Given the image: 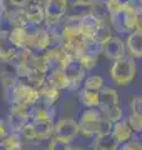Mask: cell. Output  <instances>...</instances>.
<instances>
[{"mask_svg": "<svg viewBox=\"0 0 142 150\" xmlns=\"http://www.w3.org/2000/svg\"><path fill=\"white\" fill-rule=\"evenodd\" d=\"M53 137L71 145L79 137V123L70 118H60L54 121Z\"/></svg>", "mask_w": 142, "mask_h": 150, "instance_id": "cell-5", "label": "cell"}, {"mask_svg": "<svg viewBox=\"0 0 142 150\" xmlns=\"http://www.w3.org/2000/svg\"><path fill=\"white\" fill-rule=\"evenodd\" d=\"M112 35V26L110 21H101L100 29L97 30L96 35H95V39L97 41H100L101 44H103L105 41H107L108 39H111Z\"/></svg>", "mask_w": 142, "mask_h": 150, "instance_id": "cell-29", "label": "cell"}, {"mask_svg": "<svg viewBox=\"0 0 142 150\" xmlns=\"http://www.w3.org/2000/svg\"><path fill=\"white\" fill-rule=\"evenodd\" d=\"M137 21H138V16L126 11H122L117 16L110 19V23L113 30L118 33V34H127V35L136 31Z\"/></svg>", "mask_w": 142, "mask_h": 150, "instance_id": "cell-7", "label": "cell"}, {"mask_svg": "<svg viewBox=\"0 0 142 150\" xmlns=\"http://www.w3.org/2000/svg\"><path fill=\"white\" fill-rule=\"evenodd\" d=\"M19 83V79L15 74H11V73H5L3 74L1 76V85L4 88V90L6 93H10L14 88L16 86V84Z\"/></svg>", "mask_w": 142, "mask_h": 150, "instance_id": "cell-31", "label": "cell"}, {"mask_svg": "<svg viewBox=\"0 0 142 150\" xmlns=\"http://www.w3.org/2000/svg\"><path fill=\"white\" fill-rule=\"evenodd\" d=\"M101 21L92 15L91 13L81 15V28H82V35L86 38H95L97 30L100 29Z\"/></svg>", "mask_w": 142, "mask_h": 150, "instance_id": "cell-18", "label": "cell"}, {"mask_svg": "<svg viewBox=\"0 0 142 150\" xmlns=\"http://www.w3.org/2000/svg\"><path fill=\"white\" fill-rule=\"evenodd\" d=\"M90 13L96 16L100 21H110V14L107 10L106 0H96L91 5Z\"/></svg>", "mask_w": 142, "mask_h": 150, "instance_id": "cell-26", "label": "cell"}, {"mask_svg": "<svg viewBox=\"0 0 142 150\" xmlns=\"http://www.w3.org/2000/svg\"><path fill=\"white\" fill-rule=\"evenodd\" d=\"M47 83L59 90H66L70 88V80L63 69H54L47 74Z\"/></svg>", "mask_w": 142, "mask_h": 150, "instance_id": "cell-21", "label": "cell"}, {"mask_svg": "<svg viewBox=\"0 0 142 150\" xmlns=\"http://www.w3.org/2000/svg\"><path fill=\"white\" fill-rule=\"evenodd\" d=\"M97 60H98V55L84 53L76 62L79 63V65L85 70V71H90V70H92L97 65Z\"/></svg>", "mask_w": 142, "mask_h": 150, "instance_id": "cell-28", "label": "cell"}, {"mask_svg": "<svg viewBox=\"0 0 142 150\" xmlns=\"http://www.w3.org/2000/svg\"><path fill=\"white\" fill-rule=\"evenodd\" d=\"M130 111L136 114H142V95L134 96L130 100Z\"/></svg>", "mask_w": 142, "mask_h": 150, "instance_id": "cell-35", "label": "cell"}, {"mask_svg": "<svg viewBox=\"0 0 142 150\" xmlns=\"http://www.w3.org/2000/svg\"><path fill=\"white\" fill-rule=\"evenodd\" d=\"M1 150H22V139L19 133H11L0 142Z\"/></svg>", "mask_w": 142, "mask_h": 150, "instance_id": "cell-23", "label": "cell"}, {"mask_svg": "<svg viewBox=\"0 0 142 150\" xmlns=\"http://www.w3.org/2000/svg\"><path fill=\"white\" fill-rule=\"evenodd\" d=\"M39 91H40V101L39 103H41V105L45 108H54V104L59 100L60 93H61L59 89L50 85L47 81Z\"/></svg>", "mask_w": 142, "mask_h": 150, "instance_id": "cell-16", "label": "cell"}, {"mask_svg": "<svg viewBox=\"0 0 142 150\" xmlns=\"http://www.w3.org/2000/svg\"><path fill=\"white\" fill-rule=\"evenodd\" d=\"M8 24L10 28H27L29 29V21L25 13V8H14L9 10L8 14Z\"/></svg>", "mask_w": 142, "mask_h": 150, "instance_id": "cell-19", "label": "cell"}, {"mask_svg": "<svg viewBox=\"0 0 142 150\" xmlns=\"http://www.w3.org/2000/svg\"><path fill=\"white\" fill-rule=\"evenodd\" d=\"M27 38H29L27 28H10L8 34V41L15 49L21 50L24 48H27Z\"/></svg>", "mask_w": 142, "mask_h": 150, "instance_id": "cell-13", "label": "cell"}, {"mask_svg": "<svg viewBox=\"0 0 142 150\" xmlns=\"http://www.w3.org/2000/svg\"><path fill=\"white\" fill-rule=\"evenodd\" d=\"M117 150H142V139L138 135H135L131 140L127 143L121 144L117 148Z\"/></svg>", "mask_w": 142, "mask_h": 150, "instance_id": "cell-33", "label": "cell"}, {"mask_svg": "<svg viewBox=\"0 0 142 150\" xmlns=\"http://www.w3.org/2000/svg\"><path fill=\"white\" fill-rule=\"evenodd\" d=\"M65 74L67 75L69 80H70V88L69 90H80L81 89V85L84 84L85 80V75H86V71L80 67L77 62H72L65 70Z\"/></svg>", "mask_w": 142, "mask_h": 150, "instance_id": "cell-10", "label": "cell"}, {"mask_svg": "<svg viewBox=\"0 0 142 150\" xmlns=\"http://www.w3.org/2000/svg\"><path fill=\"white\" fill-rule=\"evenodd\" d=\"M25 13L27 16V21L29 25L32 28H41V25L45 23V9L32 5V4H27L25 6Z\"/></svg>", "mask_w": 142, "mask_h": 150, "instance_id": "cell-17", "label": "cell"}, {"mask_svg": "<svg viewBox=\"0 0 142 150\" xmlns=\"http://www.w3.org/2000/svg\"><path fill=\"white\" fill-rule=\"evenodd\" d=\"M108 74H110V79L113 85L121 88L131 85L137 74L135 59H132L131 56H125L120 60L113 62L108 70Z\"/></svg>", "mask_w": 142, "mask_h": 150, "instance_id": "cell-1", "label": "cell"}, {"mask_svg": "<svg viewBox=\"0 0 142 150\" xmlns=\"http://www.w3.org/2000/svg\"><path fill=\"white\" fill-rule=\"evenodd\" d=\"M30 0H9V3L11 4L14 8H25L29 4Z\"/></svg>", "mask_w": 142, "mask_h": 150, "instance_id": "cell-38", "label": "cell"}, {"mask_svg": "<svg viewBox=\"0 0 142 150\" xmlns=\"http://www.w3.org/2000/svg\"><path fill=\"white\" fill-rule=\"evenodd\" d=\"M46 81H47V74L44 71H39V70H34V69H32V71L30 73L29 76L25 80H22V83L36 89V90H40L46 84Z\"/></svg>", "mask_w": 142, "mask_h": 150, "instance_id": "cell-24", "label": "cell"}, {"mask_svg": "<svg viewBox=\"0 0 142 150\" xmlns=\"http://www.w3.org/2000/svg\"><path fill=\"white\" fill-rule=\"evenodd\" d=\"M66 9H67V6H66V4L63 0H50V3L45 8L46 19H45L44 24L63 20L65 13H66Z\"/></svg>", "mask_w": 142, "mask_h": 150, "instance_id": "cell-12", "label": "cell"}, {"mask_svg": "<svg viewBox=\"0 0 142 150\" xmlns=\"http://www.w3.org/2000/svg\"><path fill=\"white\" fill-rule=\"evenodd\" d=\"M8 14H9V9L5 0H0V21L8 20Z\"/></svg>", "mask_w": 142, "mask_h": 150, "instance_id": "cell-37", "label": "cell"}, {"mask_svg": "<svg viewBox=\"0 0 142 150\" xmlns=\"http://www.w3.org/2000/svg\"><path fill=\"white\" fill-rule=\"evenodd\" d=\"M8 101H16L26 106H35L40 101V91L19 80L16 86L9 93Z\"/></svg>", "mask_w": 142, "mask_h": 150, "instance_id": "cell-4", "label": "cell"}, {"mask_svg": "<svg viewBox=\"0 0 142 150\" xmlns=\"http://www.w3.org/2000/svg\"><path fill=\"white\" fill-rule=\"evenodd\" d=\"M105 55V58L110 60H120L126 56V45L124 40L118 36H112L111 39L102 44V53Z\"/></svg>", "mask_w": 142, "mask_h": 150, "instance_id": "cell-9", "label": "cell"}, {"mask_svg": "<svg viewBox=\"0 0 142 150\" xmlns=\"http://www.w3.org/2000/svg\"><path fill=\"white\" fill-rule=\"evenodd\" d=\"M98 109L107 120L116 123L124 119V109L121 106L120 95L113 88L105 86L100 91V106Z\"/></svg>", "mask_w": 142, "mask_h": 150, "instance_id": "cell-2", "label": "cell"}, {"mask_svg": "<svg viewBox=\"0 0 142 150\" xmlns=\"http://www.w3.org/2000/svg\"><path fill=\"white\" fill-rule=\"evenodd\" d=\"M138 137H140V138H141V139H142V133H141V134H140V135H138Z\"/></svg>", "mask_w": 142, "mask_h": 150, "instance_id": "cell-43", "label": "cell"}, {"mask_svg": "<svg viewBox=\"0 0 142 150\" xmlns=\"http://www.w3.org/2000/svg\"><path fill=\"white\" fill-rule=\"evenodd\" d=\"M69 148H70L69 144L56 139L55 137H53L49 140V145H47V150H69Z\"/></svg>", "mask_w": 142, "mask_h": 150, "instance_id": "cell-34", "label": "cell"}, {"mask_svg": "<svg viewBox=\"0 0 142 150\" xmlns=\"http://www.w3.org/2000/svg\"><path fill=\"white\" fill-rule=\"evenodd\" d=\"M54 108H45L42 105L31 106V120L32 121H55Z\"/></svg>", "mask_w": 142, "mask_h": 150, "instance_id": "cell-22", "label": "cell"}, {"mask_svg": "<svg viewBox=\"0 0 142 150\" xmlns=\"http://www.w3.org/2000/svg\"><path fill=\"white\" fill-rule=\"evenodd\" d=\"M53 44V39L45 28H35L29 33L27 38V48L31 49L35 54H42Z\"/></svg>", "mask_w": 142, "mask_h": 150, "instance_id": "cell-6", "label": "cell"}, {"mask_svg": "<svg viewBox=\"0 0 142 150\" xmlns=\"http://www.w3.org/2000/svg\"><path fill=\"white\" fill-rule=\"evenodd\" d=\"M50 3V0H30L29 4H32V5L40 6V8H46V5Z\"/></svg>", "mask_w": 142, "mask_h": 150, "instance_id": "cell-39", "label": "cell"}, {"mask_svg": "<svg viewBox=\"0 0 142 150\" xmlns=\"http://www.w3.org/2000/svg\"><path fill=\"white\" fill-rule=\"evenodd\" d=\"M125 45L129 56H131L132 59L142 58V34H138L137 31L129 34Z\"/></svg>", "mask_w": 142, "mask_h": 150, "instance_id": "cell-14", "label": "cell"}, {"mask_svg": "<svg viewBox=\"0 0 142 150\" xmlns=\"http://www.w3.org/2000/svg\"><path fill=\"white\" fill-rule=\"evenodd\" d=\"M79 101L85 109H98V106H100V93L91 91L82 88L79 90Z\"/></svg>", "mask_w": 142, "mask_h": 150, "instance_id": "cell-20", "label": "cell"}, {"mask_svg": "<svg viewBox=\"0 0 142 150\" xmlns=\"http://www.w3.org/2000/svg\"><path fill=\"white\" fill-rule=\"evenodd\" d=\"M106 5H107L108 14H110V19H111L124 11L125 4L122 0H106Z\"/></svg>", "mask_w": 142, "mask_h": 150, "instance_id": "cell-32", "label": "cell"}, {"mask_svg": "<svg viewBox=\"0 0 142 150\" xmlns=\"http://www.w3.org/2000/svg\"><path fill=\"white\" fill-rule=\"evenodd\" d=\"M63 1L66 4V6H67V8H76V6H80L79 0H63Z\"/></svg>", "mask_w": 142, "mask_h": 150, "instance_id": "cell-40", "label": "cell"}, {"mask_svg": "<svg viewBox=\"0 0 142 150\" xmlns=\"http://www.w3.org/2000/svg\"><path fill=\"white\" fill-rule=\"evenodd\" d=\"M10 133H11V130H10V128H9L6 121L5 120H0V142H1L4 138H6Z\"/></svg>", "mask_w": 142, "mask_h": 150, "instance_id": "cell-36", "label": "cell"}, {"mask_svg": "<svg viewBox=\"0 0 142 150\" xmlns=\"http://www.w3.org/2000/svg\"><path fill=\"white\" fill-rule=\"evenodd\" d=\"M96 0H79L80 6H91Z\"/></svg>", "mask_w": 142, "mask_h": 150, "instance_id": "cell-41", "label": "cell"}, {"mask_svg": "<svg viewBox=\"0 0 142 150\" xmlns=\"http://www.w3.org/2000/svg\"><path fill=\"white\" fill-rule=\"evenodd\" d=\"M54 134V121H30L22 128L20 135L34 143L50 140Z\"/></svg>", "mask_w": 142, "mask_h": 150, "instance_id": "cell-3", "label": "cell"}, {"mask_svg": "<svg viewBox=\"0 0 142 150\" xmlns=\"http://www.w3.org/2000/svg\"><path fill=\"white\" fill-rule=\"evenodd\" d=\"M105 86H106L105 80H103V78L98 74L89 75V76L85 78L84 84H82L84 89H87V90H91V91H97V93H100Z\"/></svg>", "mask_w": 142, "mask_h": 150, "instance_id": "cell-25", "label": "cell"}, {"mask_svg": "<svg viewBox=\"0 0 142 150\" xmlns=\"http://www.w3.org/2000/svg\"><path fill=\"white\" fill-rule=\"evenodd\" d=\"M120 145L117 144L115 138L111 135V133L100 135L91 140L89 150H117Z\"/></svg>", "mask_w": 142, "mask_h": 150, "instance_id": "cell-15", "label": "cell"}, {"mask_svg": "<svg viewBox=\"0 0 142 150\" xmlns=\"http://www.w3.org/2000/svg\"><path fill=\"white\" fill-rule=\"evenodd\" d=\"M81 15H74L63 19V41H72L82 39Z\"/></svg>", "mask_w": 142, "mask_h": 150, "instance_id": "cell-8", "label": "cell"}, {"mask_svg": "<svg viewBox=\"0 0 142 150\" xmlns=\"http://www.w3.org/2000/svg\"><path fill=\"white\" fill-rule=\"evenodd\" d=\"M126 121L131 126L135 134H141L142 133V114H136V112H131L127 115Z\"/></svg>", "mask_w": 142, "mask_h": 150, "instance_id": "cell-30", "label": "cell"}, {"mask_svg": "<svg viewBox=\"0 0 142 150\" xmlns=\"http://www.w3.org/2000/svg\"><path fill=\"white\" fill-rule=\"evenodd\" d=\"M111 135L115 138L117 144L121 145V144L127 143L129 140H131L136 134L134 133V130L131 129V126L126 121V119H122V120H118L112 124Z\"/></svg>", "mask_w": 142, "mask_h": 150, "instance_id": "cell-11", "label": "cell"}, {"mask_svg": "<svg viewBox=\"0 0 142 150\" xmlns=\"http://www.w3.org/2000/svg\"><path fill=\"white\" fill-rule=\"evenodd\" d=\"M82 50L84 53H90L95 55H100L102 53V44L100 41H97L95 38H82Z\"/></svg>", "mask_w": 142, "mask_h": 150, "instance_id": "cell-27", "label": "cell"}, {"mask_svg": "<svg viewBox=\"0 0 142 150\" xmlns=\"http://www.w3.org/2000/svg\"><path fill=\"white\" fill-rule=\"evenodd\" d=\"M136 31L138 33V34H142V15H140V16H138V21H137Z\"/></svg>", "mask_w": 142, "mask_h": 150, "instance_id": "cell-42", "label": "cell"}]
</instances>
